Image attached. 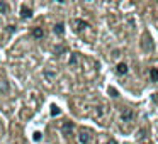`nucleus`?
I'll list each match as a JSON object with an SVG mask.
<instances>
[{"instance_id": "obj_16", "label": "nucleus", "mask_w": 158, "mask_h": 144, "mask_svg": "<svg viewBox=\"0 0 158 144\" xmlns=\"http://www.w3.org/2000/svg\"><path fill=\"white\" fill-rule=\"evenodd\" d=\"M107 144H117V142H116V141H114V139H110V141H109V142H107Z\"/></svg>"}, {"instance_id": "obj_7", "label": "nucleus", "mask_w": 158, "mask_h": 144, "mask_svg": "<svg viewBox=\"0 0 158 144\" xmlns=\"http://www.w3.org/2000/svg\"><path fill=\"white\" fill-rule=\"evenodd\" d=\"M55 32H56L58 36H61L63 32H65V24H61V22H58V24L55 26Z\"/></svg>"}, {"instance_id": "obj_13", "label": "nucleus", "mask_w": 158, "mask_h": 144, "mask_svg": "<svg viewBox=\"0 0 158 144\" xmlns=\"http://www.w3.org/2000/svg\"><path fill=\"white\" fill-rule=\"evenodd\" d=\"M34 141H41V132H34Z\"/></svg>"}, {"instance_id": "obj_3", "label": "nucleus", "mask_w": 158, "mask_h": 144, "mask_svg": "<svg viewBox=\"0 0 158 144\" xmlns=\"http://www.w3.org/2000/svg\"><path fill=\"white\" fill-rule=\"evenodd\" d=\"M127 71H129V68H127L126 63H119V65L116 66V73H117V75H126Z\"/></svg>"}, {"instance_id": "obj_11", "label": "nucleus", "mask_w": 158, "mask_h": 144, "mask_svg": "<svg viewBox=\"0 0 158 144\" xmlns=\"http://www.w3.org/2000/svg\"><path fill=\"white\" fill-rule=\"evenodd\" d=\"M5 12H7V4L0 2V14H5Z\"/></svg>"}, {"instance_id": "obj_8", "label": "nucleus", "mask_w": 158, "mask_h": 144, "mask_svg": "<svg viewBox=\"0 0 158 144\" xmlns=\"http://www.w3.org/2000/svg\"><path fill=\"white\" fill-rule=\"evenodd\" d=\"M32 36H34V38H43V36H44L43 27H34L32 29Z\"/></svg>"}, {"instance_id": "obj_6", "label": "nucleus", "mask_w": 158, "mask_h": 144, "mask_svg": "<svg viewBox=\"0 0 158 144\" xmlns=\"http://www.w3.org/2000/svg\"><path fill=\"white\" fill-rule=\"evenodd\" d=\"M150 78L151 82H158V68H150Z\"/></svg>"}, {"instance_id": "obj_9", "label": "nucleus", "mask_w": 158, "mask_h": 144, "mask_svg": "<svg viewBox=\"0 0 158 144\" xmlns=\"http://www.w3.org/2000/svg\"><path fill=\"white\" fill-rule=\"evenodd\" d=\"M72 129H73V124L66 120V122L63 124V132H65V134H70V132H72Z\"/></svg>"}, {"instance_id": "obj_2", "label": "nucleus", "mask_w": 158, "mask_h": 144, "mask_svg": "<svg viewBox=\"0 0 158 144\" xmlns=\"http://www.w3.org/2000/svg\"><path fill=\"white\" fill-rule=\"evenodd\" d=\"M90 141V134L87 132V130H82V132L78 134V144H87Z\"/></svg>"}, {"instance_id": "obj_4", "label": "nucleus", "mask_w": 158, "mask_h": 144, "mask_svg": "<svg viewBox=\"0 0 158 144\" xmlns=\"http://www.w3.org/2000/svg\"><path fill=\"white\" fill-rule=\"evenodd\" d=\"M73 24L77 26V27H75V31H78V32H80V31H83V29H87V27H90V26L87 24V22H83V21H75Z\"/></svg>"}, {"instance_id": "obj_12", "label": "nucleus", "mask_w": 158, "mask_h": 144, "mask_svg": "<svg viewBox=\"0 0 158 144\" xmlns=\"http://www.w3.org/2000/svg\"><path fill=\"white\" fill-rule=\"evenodd\" d=\"M70 65H77V54H72V58H70Z\"/></svg>"}, {"instance_id": "obj_5", "label": "nucleus", "mask_w": 158, "mask_h": 144, "mask_svg": "<svg viewBox=\"0 0 158 144\" xmlns=\"http://www.w3.org/2000/svg\"><path fill=\"white\" fill-rule=\"evenodd\" d=\"M31 15H32V10H31V9H27V7L24 5V7L21 9V17H22V19H29Z\"/></svg>"}, {"instance_id": "obj_1", "label": "nucleus", "mask_w": 158, "mask_h": 144, "mask_svg": "<svg viewBox=\"0 0 158 144\" xmlns=\"http://www.w3.org/2000/svg\"><path fill=\"white\" fill-rule=\"evenodd\" d=\"M133 119H134V110H131V109L121 110V120H123V122H131Z\"/></svg>"}, {"instance_id": "obj_14", "label": "nucleus", "mask_w": 158, "mask_h": 144, "mask_svg": "<svg viewBox=\"0 0 158 144\" xmlns=\"http://www.w3.org/2000/svg\"><path fill=\"white\" fill-rule=\"evenodd\" d=\"M0 90H4V92L7 90V82H2V83H0Z\"/></svg>"}, {"instance_id": "obj_10", "label": "nucleus", "mask_w": 158, "mask_h": 144, "mask_svg": "<svg viewBox=\"0 0 158 144\" xmlns=\"http://www.w3.org/2000/svg\"><path fill=\"white\" fill-rule=\"evenodd\" d=\"M60 112H61V110H60L56 105H53V107H51V115H53V117H55V115H60Z\"/></svg>"}, {"instance_id": "obj_15", "label": "nucleus", "mask_w": 158, "mask_h": 144, "mask_svg": "<svg viewBox=\"0 0 158 144\" xmlns=\"http://www.w3.org/2000/svg\"><path fill=\"white\" fill-rule=\"evenodd\" d=\"M109 93H112V97H117V93H116V90H114V88H109Z\"/></svg>"}]
</instances>
